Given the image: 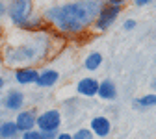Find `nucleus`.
I'll return each instance as SVG.
<instances>
[{"instance_id":"f257e3e1","label":"nucleus","mask_w":156,"mask_h":139,"mask_svg":"<svg viewBox=\"0 0 156 139\" xmlns=\"http://www.w3.org/2000/svg\"><path fill=\"white\" fill-rule=\"evenodd\" d=\"M56 39L58 33H52L50 28L39 32L15 30V33L8 35V43L0 47V57L11 69L35 67L52 56Z\"/></svg>"},{"instance_id":"f03ea898","label":"nucleus","mask_w":156,"mask_h":139,"mask_svg":"<svg viewBox=\"0 0 156 139\" xmlns=\"http://www.w3.org/2000/svg\"><path fill=\"white\" fill-rule=\"evenodd\" d=\"M104 0H69L48 6L41 17L45 23L63 35H80L93 26Z\"/></svg>"},{"instance_id":"7ed1b4c3","label":"nucleus","mask_w":156,"mask_h":139,"mask_svg":"<svg viewBox=\"0 0 156 139\" xmlns=\"http://www.w3.org/2000/svg\"><path fill=\"white\" fill-rule=\"evenodd\" d=\"M32 13H34V0H8L6 17L15 28H21Z\"/></svg>"},{"instance_id":"20e7f679","label":"nucleus","mask_w":156,"mask_h":139,"mask_svg":"<svg viewBox=\"0 0 156 139\" xmlns=\"http://www.w3.org/2000/svg\"><path fill=\"white\" fill-rule=\"evenodd\" d=\"M62 124H63L62 111L56 108H50V109H45L37 115L35 130L37 132H60Z\"/></svg>"},{"instance_id":"39448f33","label":"nucleus","mask_w":156,"mask_h":139,"mask_svg":"<svg viewBox=\"0 0 156 139\" xmlns=\"http://www.w3.org/2000/svg\"><path fill=\"white\" fill-rule=\"evenodd\" d=\"M123 8H113V6H102V9L99 11V15H97L95 19V23H93V28L97 32H106L115 21H117V17H119Z\"/></svg>"},{"instance_id":"423d86ee","label":"nucleus","mask_w":156,"mask_h":139,"mask_svg":"<svg viewBox=\"0 0 156 139\" xmlns=\"http://www.w3.org/2000/svg\"><path fill=\"white\" fill-rule=\"evenodd\" d=\"M19 132L24 134V132H32L35 130V121H37V113L34 109H21L17 111V117L13 119Z\"/></svg>"},{"instance_id":"0eeeda50","label":"nucleus","mask_w":156,"mask_h":139,"mask_svg":"<svg viewBox=\"0 0 156 139\" xmlns=\"http://www.w3.org/2000/svg\"><path fill=\"white\" fill-rule=\"evenodd\" d=\"M89 130L93 132L95 137L106 139L112 134V121L108 117H104V115H97V117H93L89 121Z\"/></svg>"},{"instance_id":"6e6552de","label":"nucleus","mask_w":156,"mask_h":139,"mask_svg":"<svg viewBox=\"0 0 156 139\" xmlns=\"http://www.w3.org/2000/svg\"><path fill=\"white\" fill-rule=\"evenodd\" d=\"M24 102H26V96L23 91L19 89H9L4 95V108L8 111H21L24 109Z\"/></svg>"},{"instance_id":"1a4fd4ad","label":"nucleus","mask_w":156,"mask_h":139,"mask_svg":"<svg viewBox=\"0 0 156 139\" xmlns=\"http://www.w3.org/2000/svg\"><path fill=\"white\" fill-rule=\"evenodd\" d=\"M60 71L58 69H52V67H45L39 71V76H37V82L35 85L41 87V89H48V87H54L58 82H60Z\"/></svg>"},{"instance_id":"9d476101","label":"nucleus","mask_w":156,"mask_h":139,"mask_svg":"<svg viewBox=\"0 0 156 139\" xmlns=\"http://www.w3.org/2000/svg\"><path fill=\"white\" fill-rule=\"evenodd\" d=\"M97 91H99V80L93 76H84L76 84V93L80 96L91 98V96H97Z\"/></svg>"},{"instance_id":"9b49d317","label":"nucleus","mask_w":156,"mask_h":139,"mask_svg":"<svg viewBox=\"0 0 156 139\" xmlns=\"http://www.w3.org/2000/svg\"><path fill=\"white\" fill-rule=\"evenodd\" d=\"M39 76L37 67H23V69H15V82L19 85H35Z\"/></svg>"},{"instance_id":"f8f14e48","label":"nucleus","mask_w":156,"mask_h":139,"mask_svg":"<svg viewBox=\"0 0 156 139\" xmlns=\"http://www.w3.org/2000/svg\"><path fill=\"white\" fill-rule=\"evenodd\" d=\"M97 96L101 98V100H115L117 98V87L113 84V80H110V78H106V80L99 82V91H97Z\"/></svg>"},{"instance_id":"ddd939ff","label":"nucleus","mask_w":156,"mask_h":139,"mask_svg":"<svg viewBox=\"0 0 156 139\" xmlns=\"http://www.w3.org/2000/svg\"><path fill=\"white\" fill-rule=\"evenodd\" d=\"M19 137H21V132H19L15 121L6 119L0 123V139H19Z\"/></svg>"},{"instance_id":"4468645a","label":"nucleus","mask_w":156,"mask_h":139,"mask_svg":"<svg viewBox=\"0 0 156 139\" xmlns=\"http://www.w3.org/2000/svg\"><path fill=\"white\" fill-rule=\"evenodd\" d=\"M102 65V54L101 52H89L84 57V69L93 72V71H99Z\"/></svg>"},{"instance_id":"2eb2a0df","label":"nucleus","mask_w":156,"mask_h":139,"mask_svg":"<svg viewBox=\"0 0 156 139\" xmlns=\"http://www.w3.org/2000/svg\"><path fill=\"white\" fill-rule=\"evenodd\" d=\"M136 106L138 108H154L156 106V93H149V95H143L136 100Z\"/></svg>"},{"instance_id":"dca6fc26","label":"nucleus","mask_w":156,"mask_h":139,"mask_svg":"<svg viewBox=\"0 0 156 139\" xmlns=\"http://www.w3.org/2000/svg\"><path fill=\"white\" fill-rule=\"evenodd\" d=\"M73 139H97V137L93 135V132L89 128H78L73 134Z\"/></svg>"},{"instance_id":"f3484780","label":"nucleus","mask_w":156,"mask_h":139,"mask_svg":"<svg viewBox=\"0 0 156 139\" xmlns=\"http://www.w3.org/2000/svg\"><path fill=\"white\" fill-rule=\"evenodd\" d=\"M19 139H41V134H39L37 130H32V132L21 134V137H19Z\"/></svg>"},{"instance_id":"a211bd4d","label":"nucleus","mask_w":156,"mask_h":139,"mask_svg":"<svg viewBox=\"0 0 156 139\" xmlns=\"http://www.w3.org/2000/svg\"><path fill=\"white\" fill-rule=\"evenodd\" d=\"M126 0H104L106 6H113V8H123Z\"/></svg>"},{"instance_id":"6ab92c4d","label":"nucleus","mask_w":156,"mask_h":139,"mask_svg":"<svg viewBox=\"0 0 156 139\" xmlns=\"http://www.w3.org/2000/svg\"><path fill=\"white\" fill-rule=\"evenodd\" d=\"M123 28L125 30H134L136 28V21H134V19H126V21L123 23Z\"/></svg>"},{"instance_id":"aec40b11","label":"nucleus","mask_w":156,"mask_h":139,"mask_svg":"<svg viewBox=\"0 0 156 139\" xmlns=\"http://www.w3.org/2000/svg\"><path fill=\"white\" fill-rule=\"evenodd\" d=\"M39 134H41V139H56L60 132H39Z\"/></svg>"},{"instance_id":"412c9836","label":"nucleus","mask_w":156,"mask_h":139,"mask_svg":"<svg viewBox=\"0 0 156 139\" xmlns=\"http://www.w3.org/2000/svg\"><path fill=\"white\" fill-rule=\"evenodd\" d=\"M8 11V0H0V17H6Z\"/></svg>"},{"instance_id":"4be33fe9","label":"nucleus","mask_w":156,"mask_h":139,"mask_svg":"<svg viewBox=\"0 0 156 139\" xmlns=\"http://www.w3.org/2000/svg\"><path fill=\"white\" fill-rule=\"evenodd\" d=\"M154 0H134V4L138 6V8H143V6H149V4H152Z\"/></svg>"},{"instance_id":"5701e85b","label":"nucleus","mask_w":156,"mask_h":139,"mask_svg":"<svg viewBox=\"0 0 156 139\" xmlns=\"http://www.w3.org/2000/svg\"><path fill=\"white\" fill-rule=\"evenodd\" d=\"M56 139H73V134H69V132H60L56 135Z\"/></svg>"},{"instance_id":"b1692460","label":"nucleus","mask_w":156,"mask_h":139,"mask_svg":"<svg viewBox=\"0 0 156 139\" xmlns=\"http://www.w3.org/2000/svg\"><path fill=\"white\" fill-rule=\"evenodd\" d=\"M6 87V78H4V74L2 72H0V91H2Z\"/></svg>"},{"instance_id":"393cba45","label":"nucleus","mask_w":156,"mask_h":139,"mask_svg":"<svg viewBox=\"0 0 156 139\" xmlns=\"http://www.w3.org/2000/svg\"><path fill=\"white\" fill-rule=\"evenodd\" d=\"M152 85H154V89H156V78H154V82H152Z\"/></svg>"},{"instance_id":"a878e982","label":"nucleus","mask_w":156,"mask_h":139,"mask_svg":"<svg viewBox=\"0 0 156 139\" xmlns=\"http://www.w3.org/2000/svg\"><path fill=\"white\" fill-rule=\"evenodd\" d=\"M0 30H2V24H0Z\"/></svg>"},{"instance_id":"bb28decb","label":"nucleus","mask_w":156,"mask_h":139,"mask_svg":"<svg viewBox=\"0 0 156 139\" xmlns=\"http://www.w3.org/2000/svg\"><path fill=\"white\" fill-rule=\"evenodd\" d=\"M0 47H2V43H0Z\"/></svg>"},{"instance_id":"cd10ccee","label":"nucleus","mask_w":156,"mask_h":139,"mask_svg":"<svg viewBox=\"0 0 156 139\" xmlns=\"http://www.w3.org/2000/svg\"><path fill=\"white\" fill-rule=\"evenodd\" d=\"M154 2H156V0H154Z\"/></svg>"}]
</instances>
